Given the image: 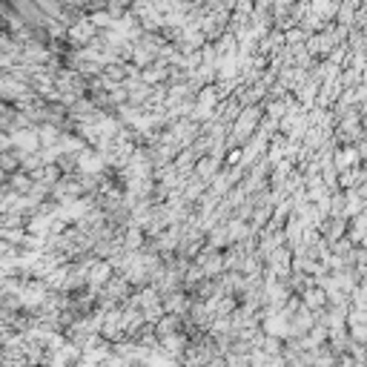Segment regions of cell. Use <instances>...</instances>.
<instances>
[{"mask_svg":"<svg viewBox=\"0 0 367 367\" xmlns=\"http://www.w3.org/2000/svg\"><path fill=\"white\" fill-rule=\"evenodd\" d=\"M9 146H12L17 155H35V153H40V143H38V135H35L32 127L15 130V132L9 135Z\"/></svg>","mask_w":367,"mask_h":367,"instance_id":"cell-3","label":"cell"},{"mask_svg":"<svg viewBox=\"0 0 367 367\" xmlns=\"http://www.w3.org/2000/svg\"><path fill=\"white\" fill-rule=\"evenodd\" d=\"M95 35H97V29L89 23V17H81L78 23H69V26H66V43H72L75 49L89 46L95 40Z\"/></svg>","mask_w":367,"mask_h":367,"instance_id":"cell-2","label":"cell"},{"mask_svg":"<svg viewBox=\"0 0 367 367\" xmlns=\"http://www.w3.org/2000/svg\"><path fill=\"white\" fill-rule=\"evenodd\" d=\"M107 169V164H104V155L97 153V150H92V146H86V150H81L78 155H75V173L78 175H89V178H101V173Z\"/></svg>","mask_w":367,"mask_h":367,"instance_id":"cell-1","label":"cell"},{"mask_svg":"<svg viewBox=\"0 0 367 367\" xmlns=\"http://www.w3.org/2000/svg\"><path fill=\"white\" fill-rule=\"evenodd\" d=\"M359 150H353V146H338V150L333 153V161H336V173H348V169L359 166Z\"/></svg>","mask_w":367,"mask_h":367,"instance_id":"cell-5","label":"cell"},{"mask_svg":"<svg viewBox=\"0 0 367 367\" xmlns=\"http://www.w3.org/2000/svg\"><path fill=\"white\" fill-rule=\"evenodd\" d=\"M361 233H364V212H359V215H353V230H350V244H361Z\"/></svg>","mask_w":367,"mask_h":367,"instance_id":"cell-7","label":"cell"},{"mask_svg":"<svg viewBox=\"0 0 367 367\" xmlns=\"http://www.w3.org/2000/svg\"><path fill=\"white\" fill-rule=\"evenodd\" d=\"M299 299H302V304L310 310V313H315V310H325L327 307V296H325V290H319V287H307V290H302L299 292Z\"/></svg>","mask_w":367,"mask_h":367,"instance_id":"cell-6","label":"cell"},{"mask_svg":"<svg viewBox=\"0 0 367 367\" xmlns=\"http://www.w3.org/2000/svg\"><path fill=\"white\" fill-rule=\"evenodd\" d=\"M221 173V161H215L212 155H204V158H198L195 161V166H192V175L198 178V181H204L207 187H210V181Z\"/></svg>","mask_w":367,"mask_h":367,"instance_id":"cell-4","label":"cell"}]
</instances>
